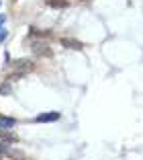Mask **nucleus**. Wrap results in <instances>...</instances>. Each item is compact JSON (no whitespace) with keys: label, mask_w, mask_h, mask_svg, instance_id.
I'll list each match as a JSON object with an SVG mask.
<instances>
[{"label":"nucleus","mask_w":143,"mask_h":160,"mask_svg":"<svg viewBox=\"0 0 143 160\" xmlns=\"http://www.w3.org/2000/svg\"><path fill=\"white\" fill-rule=\"evenodd\" d=\"M6 37H8V31H6V29H4V27H2V29H0V43L4 41V39H6Z\"/></svg>","instance_id":"nucleus-7"},{"label":"nucleus","mask_w":143,"mask_h":160,"mask_svg":"<svg viewBox=\"0 0 143 160\" xmlns=\"http://www.w3.org/2000/svg\"><path fill=\"white\" fill-rule=\"evenodd\" d=\"M61 45H64V47H68V49H76V52L84 49V43L76 41V39H68V37H64V39H61Z\"/></svg>","instance_id":"nucleus-3"},{"label":"nucleus","mask_w":143,"mask_h":160,"mask_svg":"<svg viewBox=\"0 0 143 160\" xmlns=\"http://www.w3.org/2000/svg\"><path fill=\"white\" fill-rule=\"evenodd\" d=\"M4 23H6V14H0V27H4Z\"/></svg>","instance_id":"nucleus-8"},{"label":"nucleus","mask_w":143,"mask_h":160,"mask_svg":"<svg viewBox=\"0 0 143 160\" xmlns=\"http://www.w3.org/2000/svg\"><path fill=\"white\" fill-rule=\"evenodd\" d=\"M47 6H53V8H64L68 4V0H45Z\"/></svg>","instance_id":"nucleus-6"},{"label":"nucleus","mask_w":143,"mask_h":160,"mask_svg":"<svg viewBox=\"0 0 143 160\" xmlns=\"http://www.w3.org/2000/svg\"><path fill=\"white\" fill-rule=\"evenodd\" d=\"M14 125H17V119H12V117H4V115H0V127H2V129H12Z\"/></svg>","instance_id":"nucleus-4"},{"label":"nucleus","mask_w":143,"mask_h":160,"mask_svg":"<svg viewBox=\"0 0 143 160\" xmlns=\"http://www.w3.org/2000/svg\"><path fill=\"white\" fill-rule=\"evenodd\" d=\"M12 92V86H10V80H4L2 84H0V94L2 97H6V94H10Z\"/></svg>","instance_id":"nucleus-5"},{"label":"nucleus","mask_w":143,"mask_h":160,"mask_svg":"<svg viewBox=\"0 0 143 160\" xmlns=\"http://www.w3.org/2000/svg\"><path fill=\"white\" fill-rule=\"evenodd\" d=\"M61 115L57 113V111H47V113H41V115H37L35 117V121L37 123H51V121H57Z\"/></svg>","instance_id":"nucleus-2"},{"label":"nucleus","mask_w":143,"mask_h":160,"mask_svg":"<svg viewBox=\"0 0 143 160\" xmlns=\"http://www.w3.org/2000/svg\"><path fill=\"white\" fill-rule=\"evenodd\" d=\"M31 49H33V53H35V56H51V47H49V43H47L45 39L35 41L31 45Z\"/></svg>","instance_id":"nucleus-1"}]
</instances>
